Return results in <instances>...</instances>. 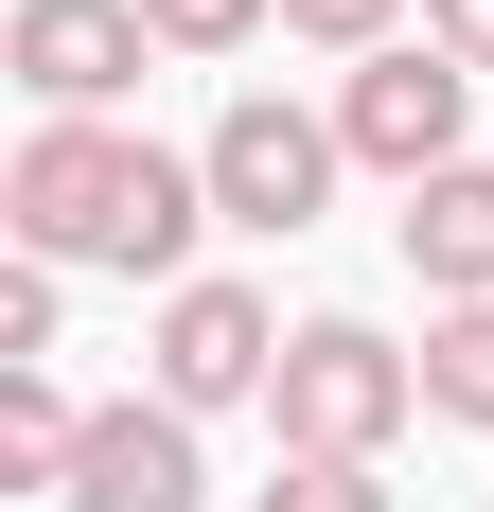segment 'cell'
<instances>
[{"mask_svg":"<svg viewBox=\"0 0 494 512\" xmlns=\"http://www.w3.org/2000/svg\"><path fill=\"white\" fill-rule=\"evenodd\" d=\"M0 230H18V265H124V283L177 301L195 283V230H212V177L124 142V124H36L18 177H0Z\"/></svg>","mask_w":494,"mask_h":512,"instance_id":"1","label":"cell"},{"mask_svg":"<svg viewBox=\"0 0 494 512\" xmlns=\"http://www.w3.org/2000/svg\"><path fill=\"white\" fill-rule=\"evenodd\" d=\"M265 407H283V460H371L389 424H424V354H389L371 318H300Z\"/></svg>","mask_w":494,"mask_h":512,"instance_id":"2","label":"cell"},{"mask_svg":"<svg viewBox=\"0 0 494 512\" xmlns=\"http://www.w3.org/2000/svg\"><path fill=\"white\" fill-rule=\"evenodd\" d=\"M336 124H318V106H283V89H247L230 124H212L195 142V177H212V212H230V230H265V248H283V230H318V195H336Z\"/></svg>","mask_w":494,"mask_h":512,"instance_id":"3","label":"cell"},{"mask_svg":"<svg viewBox=\"0 0 494 512\" xmlns=\"http://www.w3.org/2000/svg\"><path fill=\"white\" fill-rule=\"evenodd\" d=\"M459 124H477V71H459L442 36L371 53V71L336 89V142L371 159V177H406V195H424V177H459Z\"/></svg>","mask_w":494,"mask_h":512,"instance_id":"4","label":"cell"},{"mask_svg":"<svg viewBox=\"0 0 494 512\" xmlns=\"http://www.w3.org/2000/svg\"><path fill=\"white\" fill-rule=\"evenodd\" d=\"M142 0H18V36H0V71L36 89V124H106V106L142 89Z\"/></svg>","mask_w":494,"mask_h":512,"instance_id":"5","label":"cell"},{"mask_svg":"<svg viewBox=\"0 0 494 512\" xmlns=\"http://www.w3.org/2000/svg\"><path fill=\"white\" fill-rule=\"evenodd\" d=\"M247 389H283V318L247 301V283H177V301H159V407L212 424V407H247Z\"/></svg>","mask_w":494,"mask_h":512,"instance_id":"6","label":"cell"},{"mask_svg":"<svg viewBox=\"0 0 494 512\" xmlns=\"http://www.w3.org/2000/svg\"><path fill=\"white\" fill-rule=\"evenodd\" d=\"M71 512H212V477H195V424L159 407H89V460H71Z\"/></svg>","mask_w":494,"mask_h":512,"instance_id":"7","label":"cell"},{"mask_svg":"<svg viewBox=\"0 0 494 512\" xmlns=\"http://www.w3.org/2000/svg\"><path fill=\"white\" fill-rule=\"evenodd\" d=\"M406 265H424V301H494V159H459V177H424L406 195Z\"/></svg>","mask_w":494,"mask_h":512,"instance_id":"8","label":"cell"},{"mask_svg":"<svg viewBox=\"0 0 494 512\" xmlns=\"http://www.w3.org/2000/svg\"><path fill=\"white\" fill-rule=\"evenodd\" d=\"M0 460L36 477V495H71V460H89V407H71L53 371H0Z\"/></svg>","mask_w":494,"mask_h":512,"instance_id":"9","label":"cell"},{"mask_svg":"<svg viewBox=\"0 0 494 512\" xmlns=\"http://www.w3.org/2000/svg\"><path fill=\"white\" fill-rule=\"evenodd\" d=\"M424 407H442V424H494V301L424 318Z\"/></svg>","mask_w":494,"mask_h":512,"instance_id":"10","label":"cell"},{"mask_svg":"<svg viewBox=\"0 0 494 512\" xmlns=\"http://www.w3.org/2000/svg\"><path fill=\"white\" fill-rule=\"evenodd\" d=\"M283 36H318V53L371 71V53H406V0H283Z\"/></svg>","mask_w":494,"mask_h":512,"instance_id":"11","label":"cell"},{"mask_svg":"<svg viewBox=\"0 0 494 512\" xmlns=\"http://www.w3.org/2000/svg\"><path fill=\"white\" fill-rule=\"evenodd\" d=\"M265 18H283V0H142V36H159V53H247Z\"/></svg>","mask_w":494,"mask_h":512,"instance_id":"12","label":"cell"},{"mask_svg":"<svg viewBox=\"0 0 494 512\" xmlns=\"http://www.w3.org/2000/svg\"><path fill=\"white\" fill-rule=\"evenodd\" d=\"M265 512H389V477H371V460H283Z\"/></svg>","mask_w":494,"mask_h":512,"instance_id":"13","label":"cell"},{"mask_svg":"<svg viewBox=\"0 0 494 512\" xmlns=\"http://www.w3.org/2000/svg\"><path fill=\"white\" fill-rule=\"evenodd\" d=\"M53 354V265H18V283H0V371H36Z\"/></svg>","mask_w":494,"mask_h":512,"instance_id":"14","label":"cell"},{"mask_svg":"<svg viewBox=\"0 0 494 512\" xmlns=\"http://www.w3.org/2000/svg\"><path fill=\"white\" fill-rule=\"evenodd\" d=\"M424 36H442L459 71H494V0H424Z\"/></svg>","mask_w":494,"mask_h":512,"instance_id":"15","label":"cell"}]
</instances>
